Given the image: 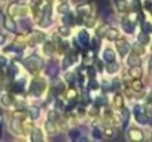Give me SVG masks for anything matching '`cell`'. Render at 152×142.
I'll list each match as a JSON object with an SVG mask.
<instances>
[{"mask_svg":"<svg viewBox=\"0 0 152 142\" xmlns=\"http://www.w3.org/2000/svg\"><path fill=\"white\" fill-rule=\"evenodd\" d=\"M106 37H108L109 40H117V39H118V31L111 28V30L106 31Z\"/></svg>","mask_w":152,"mask_h":142,"instance_id":"obj_11","label":"cell"},{"mask_svg":"<svg viewBox=\"0 0 152 142\" xmlns=\"http://www.w3.org/2000/svg\"><path fill=\"white\" fill-rule=\"evenodd\" d=\"M105 136H108V138H111V136H114V132H112V129H105Z\"/></svg>","mask_w":152,"mask_h":142,"instance_id":"obj_25","label":"cell"},{"mask_svg":"<svg viewBox=\"0 0 152 142\" xmlns=\"http://www.w3.org/2000/svg\"><path fill=\"white\" fill-rule=\"evenodd\" d=\"M78 42H80L81 45H87V43H89V34H87L86 31H80V33H78Z\"/></svg>","mask_w":152,"mask_h":142,"instance_id":"obj_8","label":"cell"},{"mask_svg":"<svg viewBox=\"0 0 152 142\" xmlns=\"http://www.w3.org/2000/svg\"><path fill=\"white\" fill-rule=\"evenodd\" d=\"M136 121H139V123H148L146 121V117L143 116V114H140V113H136Z\"/></svg>","mask_w":152,"mask_h":142,"instance_id":"obj_18","label":"cell"},{"mask_svg":"<svg viewBox=\"0 0 152 142\" xmlns=\"http://www.w3.org/2000/svg\"><path fill=\"white\" fill-rule=\"evenodd\" d=\"M45 90V82L43 80H34L30 86V92L34 95V96H39Z\"/></svg>","mask_w":152,"mask_h":142,"instance_id":"obj_1","label":"cell"},{"mask_svg":"<svg viewBox=\"0 0 152 142\" xmlns=\"http://www.w3.org/2000/svg\"><path fill=\"white\" fill-rule=\"evenodd\" d=\"M118 50H120V53L124 56V55L129 52V45H127L126 42H123V40H121V42L118 43Z\"/></svg>","mask_w":152,"mask_h":142,"instance_id":"obj_10","label":"cell"},{"mask_svg":"<svg viewBox=\"0 0 152 142\" xmlns=\"http://www.w3.org/2000/svg\"><path fill=\"white\" fill-rule=\"evenodd\" d=\"M45 126H46V129H48V132H49V133H53V132H56V127L53 126V121H52V120L46 121V124H45Z\"/></svg>","mask_w":152,"mask_h":142,"instance_id":"obj_16","label":"cell"},{"mask_svg":"<svg viewBox=\"0 0 152 142\" xmlns=\"http://www.w3.org/2000/svg\"><path fill=\"white\" fill-rule=\"evenodd\" d=\"M25 67L30 70V71H36L39 67H42V61L37 58V56H30L27 61H25Z\"/></svg>","mask_w":152,"mask_h":142,"instance_id":"obj_2","label":"cell"},{"mask_svg":"<svg viewBox=\"0 0 152 142\" xmlns=\"http://www.w3.org/2000/svg\"><path fill=\"white\" fill-rule=\"evenodd\" d=\"M10 102H12V99H10V96H7V95H4V96L1 98V104H3V105H10Z\"/></svg>","mask_w":152,"mask_h":142,"instance_id":"obj_21","label":"cell"},{"mask_svg":"<svg viewBox=\"0 0 152 142\" xmlns=\"http://www.w3.org/2000/svg\"><path fill=\"white\" fill-rule=\"evenodd\" d=\"M149 70L152 71V58H149Z\"/></svg>","mask_w":152,"mask_h":142,"instance_id":"obj_31","label":"cell"},{"mask_svg":"<svg viewBox=\"0 0 152 142\" xmlns=\"http://www.w3.org/2000/svg\"><path fill=\"white\" fill-rule=\"evenodd\" d=\"M74 62V56L72 55H68V56H65V61H64V67L65 68H68L71 64Z\"/></svg>","mask_w":152,"mask_h":142,"instance_id":"obj_14","label":"cell"},{"mask_svg":"<svg viewBox=\"0 0 152 142\" xmlns=\"http://www.w3.org/2000/svg\"><path fill=\"white\" fill-rule=\"evenodd\" d=\"M123 28H124V31H126V33L132 34V33L134 31V24H133V22H130V21H123Z\"/></svg>","mask_w":152,"mask_h":142,"instance_id":"obj_6","label":"cell"},{"mask_svg":"<svg viewBox=\"0 0 152 142\" xmlns=\"http://www.w3.org/2000/svg\"><path fill=\"white\" fill-rule=\"evenodd\" d=\"M4 28H6L7 31H12V33L16 31V25H15V22L12 21L10 16H4Z\"/></svg>","mask_w":152,"mask_h":142,"instance_id":"obj_4","label":"cell"},{"mask_svg":"<svg viewBox=\"0 0 152 142\" xmlns=\"http://www.w3.org/2000/svg\"><path fill=\"white\" fill-rule=\"evenodd\" d=\"M127 64H129L130 67H134V65H139V64H140V59H139V56L132 55V56L127 59Z\"/></svg>","mask_w":152,"mask_h":142,"instance_id":"obj_9","label":"cell"},{"mask_svg":"<svg viewBox=\"0 0 152 142\" xmlns=\"http://www.w3.org/2000/svg\"><path fill=\"white\" fill-rule=\"evenodd\" d=\"M134 89H136V90H140V89H142V83L136 80V82H134Z\"/></svg>","mask_w":152,"mask_h":142,"instance_id":"obj_26","label":"cell"},{"mask_svg":"<svg viewBox=\"0 0 152 142\" xmlns=\"http://www.w3.org/2000/svg\"><path fill=\"white\" fill-rule=\"evenodd\" d=\"M59 33L64 34V36H68V34H69V28H66V27H61V28H59Z\"/></svg>","mask_w":152,"mask_h":142,"instance_id":"obj_24","label":"cell"},{"mask_svg":"<svg viewBox=\"0 0 152 142\" xmlns=\"http://www.w3.org/2000/svg\"><path fill=\"white\" fill-rule=\"evenodd\" d=\"M10 127H12V130H13L15 133H21V124H19V121H18L16 118H15V120H12Z\"/></svg>","mask_w":152,"mask_h":142,"instance_id":"obj_12","label":"cell"},{"mask_svg":"<svg viewBox=\"0 0 152 142\" xmlns=\"http://www.w3.org/2000/svg\"><path fill=\"white\" fill-rule=\"evenodd\" d=\"M142 28H143V33H145V34H151V33H152V25H151V22H143Z\"/></svg>","mask_w":152,"mask_h":142,"instance_id":"obj_15","label":"cell"},{"mask_svg":"<svg viewBox=\"0 0 152 142\" xmlns=\"http://www.w3.org/2000/svg\"><path fill=\"white\" fill-rule=\"evenodd\" d=\"M77 12H78V15H89V13L92 12V6H90V3L78 4V6H77Z\"/></svg>","mask_w":152,"mask_h":142,"instance_id":"obj_3","label":"cell"},{"mask_svg":"<svg viewBox=\"0 0 152 142\" xmlns=\"http://www.w3.org/2000/svg\"><path fill=\"white\" fill-rule=\"evenodd\" d=\"M117 71H118V64H117L115 61L109 62V65H108V73L114 74V73H117Z\"/></svg>","mask_w":152,"mask_h":142,"instance_id":"obj_13","label":"cell"},{"mask_svg":"<svg viewBox=\"0 0 152 142\" xmlns=\"http://www.w3.org/2000/svg\"><path fill=\"white\" fill-rule=\"evenodd\" d=\"M30 116H31V118H37L39 117V110L36 107H31L30 108Z\"/></svg>","mask_w":152,"mask_h":142,"instance_id":"obj_20","label":"cell"},{"mask_svg":"<svg viewBox=\"0 0 152 142\" xmlns=\"http://www.w3.org/2000/svg\"><path fill=\"white\" fill-rule=\"evenodd\" d=\"M69 135H71V138H77V136H80V132H71Z\"/></svg>","mask_w":152,"mask_h":142,"instance_id":"obj_28","label":"cell"},{"mask_svg":"<svg viewBox=\"0 0 152 142\" xmlns=\"http://www.w3.org/2000/svg\"><path fill=\"white\" fill-rule=\"evenodd\" d=\"M31 138H33L34 141H40V139H42L43 136L40 135V132H39V129H37V130H34V133L31 135Z\"/></svg>","mask_w":152,"mask_h":142,"instance_id":"obj_22","label":"cell"},{"mask_svg":"<svg viewBox=\"0 0 152 142\" xmlns=\"http://www.w3.org/2000/svg\"><path fill=\"white\" fill-rule=\"evenodd\" d=\"M4 40H6V39H4V36H3V34H0V45H3V43H4Z\"/></svg>","mask_w":152,"mask_h":142,"instance_id":"obj_30","label":"cell"},{"mask_svg":"<svg viewBox=\"0 0 152 142\" xmlns=\"http://www.w3.org/2000/svg\"><path fill=\"white\" fill-rule=\"evenodd\" d=\"M33 1H34V3H36V4H37V3H39V1H40V0H33Z\"/></svg>","mask_w":152,"mask_h":142,"instance_id":"obj_32","label":"cell"},{"mask_svg":"<svg viewBox=\"0 0 152 142\" xmlns=\"http://www.w3.org/2000/svg\"><path fill=\"white\" fill-rule=\"evenodd\" d=\"M93 136H95V138H101L102 135L98 132V129H95V130H93Z\"/></svg>","mask_w":152,"mask_h":142,"instance_id":"obj_27","label":"cell"},{"mask_svg":"<svg viewBox=\"0 0 152 142\" xmlns=\"http://www.w3.org/2000/svg\"><path fill=\"white\" fill-rule=\"evenodd\" d=\"M130 74H132L133 77H136V76H137V77H140V74H142V70H140L139 67H136V65H134V67L132 68V71H130Z\"/></svg>","mask_w":152,"mask_h":142,"instance_id":"obj_17","label":"cell"},{"mask_svg":"<svg viewBox=\"0 0 152 142\" xmlns=\"http://www.w3.org/2000/svg\"><path fill=\"white\" fill-rule=\"evenodd\" d=\"M58 12H59V13H68V4H66V3H62V4L58 7Z\"/></svg>","mask_w":152,"mask_h":142,"instance_id":"obj_19","label":"cell"},{"mask_svg":"<svg viewBox=\"0 0 152 142\" xmlns=\"http://www.w3.org/2000/svg\"><path fill=\"white\" fill-rule=\"evenodd\" d=\"M103 59H105L106 62H112V61H115V52H114L112 49L106 47V49L103 50Z\"/></svg>","mask_w":152,"mask_h":142,"instance_id":"obj_5","label":"cell"},{"mask_svg":"<svg viewBox=\"0 0 152 142\" xmlns=\"http://www.w3.org/2000/svg\"><path fill=\"white\" fill-rule=\"evenodd\" d=\"M49 118H50L52 121H55V120L59 118V114H58L56 111H50V113H49Z\"/></svg>","mask_w":152,"mask_h":142,"instance_id":"obj_23","label":"cell"},{"mask_svg":"<svg viewBox=\"0 0 152 142\" xmlns=\"http://www.w3.org/2000/svg\"><path fill=\"white\" fill-rule=\"evenodd\" d=\"M129 135H130V138H132V139H134V141H136V139H142V138H143V135H142V132H140L139 129H132V130L129 132Z\"/></svg>","mask_w":152,"mask_h":142,"instance_id":"obj_7","label":"cell"},{"mask_svg":"<svg viewBox=\"0 0 152 142\" xmlns=\"http://www.w3.org/2000/svg\"><path fill=\"white\" fill-rule=\"evenodd\" d=\"M66 79H68V82H69V83H72V82H74V77H72L71 74H68V76H66Z\"/></svg>","mask_w":152,"mask_h":142,"instance_id":"obj_29","label":"cell"}]
</instances>
